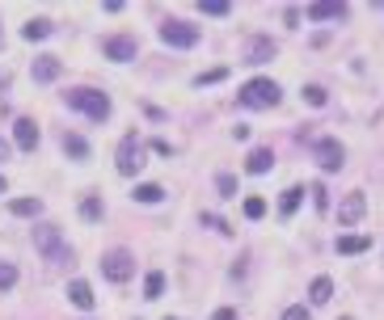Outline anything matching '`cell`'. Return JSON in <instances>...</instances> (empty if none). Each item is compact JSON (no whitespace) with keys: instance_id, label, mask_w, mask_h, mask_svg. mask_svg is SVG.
I'll return each instance as SVG.
<instances>
[{"instance_id":"1","label":"cell","mask_w":384,"mask_h":320,"mask_svg":"<svg viewBox=\"0 0 384 320\" xmlns=\"http://www.w3.org/2000/svg\"><path fill=\"white\" fill-rule=\"evenodd\" d=\"M279 85L275 81H266V76H258V81H249L245 89L237 93V101L241 105H249V110H271V105H279Z\"/></svg>"},{"instance_id":"2","label":"cell","mask_w":384,"mask_h":320,"mask_svg":"<svg viewBox=\"0 0 384 320\" xmlns=\"http://www.w3.org/2000/svg\"><path fill=\"white\" fill-rule=\"evenodd\" d=\"M68 105L81 110V114H89L94 123H106V118H110V97L97 93V89H72L68 93Z\"/></svg>"},{"instance_id":"3","label":"cell","mask_w":384,"mask_h":320,"mask_svg":"<svg viewBox=\"0 0 384 320\" xmlns=\"http://www.w3.org/2000/svg\"><path fill=\"white\" fill-rule=\"evenodd\" d=\"M34 249H39L47 262H68V257H72V249L64 244L59 228H34Z\"/></svg>"},{"instance_id":"4","label":"cell","mask_w":384,"mask_h":320,"mask_svg":"<svg viewBox=\"0 0 384 320\" xmlns=\"http://www.w3.org/2000/svg\"><path fill=\"white\" fill-rule=\"evenodd\" d=\"M101 274L110 278V282H127V278L136 274V257H131L127 249H110V253L101 257Z\"/></svg>"},{"instance_id":"5","label":"cell","mask_w":384,"mask_h":320,"mask_svg":"<svg viewBox=\"0 0 384 320\" xmlns=\"http://www.w3.org/2000/svg\"><path fill=\"white\" fill-rule=\"evenodd\" d=\"M140 169H144V143L136 135H127L118 143V173H123V177H136Z\"/></svg>"},{"instance_id":"6","label":"cell","mask_w":384,"mask_h":320,"mask_svg":"<svg viewBox=\"0 0 384 320\" xmlns=\"http://www.w3.org/2000/svg\"><path fill=\"white\" fill-rule=\"evenodd\" d=\"M161 43L165 46H194L198 43V26H191V21H165L161 26Z\"/></svg>"},{"instance_id":"7","label":"cell","mask_w":384,"mask_h":320,"mask_svg":"<svg viewBox=\"0 0 384 320\" xmlns=\"http://www.w3.org/2000/svg\"><path fill=\"white\" fill-rule=\"evenodd\" d=\"M313 152H317V160H321V169H325V173H338V169H342V156H346V152H342V143H338V139H317V143H313Z\"/></svg>"},{"instance_id":"8","label":"cell","mask_w":384,"mask_h":320,"mask_svg":"<svg viewBox=\"0 0 384 320\" xmlns=\"http://www.w3.org/2000/svg\"><path fill=\"white\" fill-rule=\"evenodd\" d=\"M363 211H368V198L355 190V194H346L342 198V207H338V228H350V224H359L363 220Z\"/></svg>"},{"instance_id":"9","label":"cell","mask_w":384,"mask_h":320,"mask_svg":"<svg viewBox=\"0 0 384 320\" xmlns=\"http://www.w3.org/2000/svg\"><path fill=\"white\" fill-rule=\"evenodd\" d=\"M106 59H118V63H127V59H136V51H140V43L136 38H127V34H114V38H106Z\"/></svg>"},{"instance_id":"10","label":"cell","mask_w":384,"mask_h":320,"mask_svg":"<svg viewBox=\"0 0 384 320\" xmlns=\"http://www.w3.org/2000/svg\"><path fill=\"white\" fill-rule=\"evenodd\" d=\"M304 13H308V21H338V17H346V4L342 0H317Z\"/></svg>"},{"instance_id":"11","label":"cell","mask_w":384,"mask_h":320,"mask_svg":"<svg viewBox=\"0 0 384 320\" xmlns=\"http://www.w3.org/2000/svg\"><path fill=\"white\" fill-rule=\"evenodd\" d=\"M275 51L279 46L271 43L266 34H258V38H249V46H245V63H266V59H275Z\"/></svg>"},{"instance_id":"12","label":"cell","mask_w":384,"mask_h":320,"mask_svg":"<svg viewBox=\"0 0 384 320\" xmlns=\"http://www.w3.org/2000/svg\"><path fill=\"white\" fill-rule=\"evenodd\" d=\"M13 139H17L21 152H34V148H39V127H34V118H17V123H13Z\"/></svg>"},{"instance_id":"13","label":"cell","mask_w":384,"mask_h":320,"mask_svg":"<svg viewBox=\"0 0 384 320\" xmlns=\"http://www.w3.org/2000/svg\"><path fill=\"white\" fill-rule=\"evenodd\" d=\"M271 169H275V152H271V148H253L249 160H245V173L262 177V173H271Z\"/></svg>"},{"instance_id":"14","label":"cell","mask_w":384,"mask_h":320,"mask_svg":"<svg viewBox=\"0 0 384 320\" xmlns=\"http://www.w3.org/2000/svg\"><path fill=\"white\" fill-rule=\"evenodd\" d=\"M59 72H64V63H59L55 55H43V59H34V81H39V85H51Z\"/></svg>"},{"instance_id":"15","label":"cell","mask_w":384,"mask_h":320,"mask_svg":"<svg viewBox=\"0 0 384 320\" xmlns=\"http://www.w3.org/2000/svg\"><path fill=\"white\" fill-rule=\"evenodd\" d=\"M368 249H372L368 236H338V253L342 257H355V253H368Z\"/></svg>"},{"instance_id":"16","label":"cell","mask_w":384,"mask_h":320,"mask_svg":"<svg viewBox=\"0 0 384 320\" xmlns=\"http://www.w3.org/2000/svg\"><path fill=\"white\" fill-rule=\"evenodd\" d=\"M68 299L76 304V308H94V291H89V282H68Z\"/></svg>"},{"instance_id":"17","label":"cell","mask_w":384,"mask_h":320,"mask_svg":"<svg viewBox=\"0 0 384 320\" xmlns=\"http://www.w3.org/2000/svg\"><path fill=\"white\" fill-rule=\"evenodd\" d=\"M300 198H304V190H300V185H291V190H283V198H279V215H283V220H291V215H295Z\"/></svg>"},{"instance_id":"18","label":"cell","mask_w":384,"mask_h":320,"mask_svg":"<svg viewBox=\"0 0 384 320\" xmlns=\"http://www.w3.org/2000/svg\"><path fill=\"white\" fill-rule=\"evenodd\" d=\"M330 295H334V282H330V278H313L308 299H313V304H330Z\"/></svg>"},{"instance_id":"19","label":"cell","mask_w":384,"mask_h":320,"mask_svg":"<svg viewBox=\"0 0 384 320\" xmlns=\"http://www.w3.org/2000/svg\"><path fill=\"white\" fill-rule=\"evenodd\" d=\"M9 211H13V215H39V211H43V202H39V198H13V202H9Z\"/></svg>"},{"instance_id":"20","label":"cell","mask_w":384,"mask_h":320,"mask_svg":"<svg viewBox=\"0 0 384 320\" xmlns=\"http://www.w3.org/2000/svg\"><path fill=\"white\" fill-rule=\"evenodd\" d=\"M161 198H165V190H161V185H136V202H144V207H152V202H161Z\"/></svg>"},{"instance_id":"21","label":"cell","mask_w":384,"mask_h":320,"mask_svg":"<svg viewBox=\"0 0 384 320\" xmlns=\"http://www.w3.org/2000/svg\"><path fill=\"white\" fill-rule=\"evenodd\" d=\"M161 291H165V274L152 270V274L144 278V299H161Z\"/></svg>"},{"instance_id":"22","label":"cell","mask_w":384,"mask_h":320,"mask_svg":"<svg viewBox=\"0 0 384 320\" xmlns=\"http://www.w3.org/2000/svg\"><path fill=\"white\" fill-rule=\"evenodd\" d=\"M64 152L76 156V160H85V156H89V143H85L81 135H64Z\"/></svg>"},{"instance_id":"23","label":"cell","mask_w":384,"mask_h":320,"mask_svg":"<svg viewBox=\"0 0 384 320\" xmlns=\"http://www.w3.org/2000/svg\"><path fill=\"white\" fill-rule=\"evenodd\" d=\"M198 9H203L207 17H228V13H233L228 0H198Z\"/></svg>"},{"instance_id":"24","label":"cell","mask_w":384,"mask_h":320,"mask_svg":"<svg viewBox=\"0 0 384 320\" xmlns=\"http://www.w3.org/2000/svg\"><path fill=\"white\" fill-rule=\"evenodd\" d=\"M21 34H26L30 43H39V38H47V34H51V21H47V17H39V21H30Z\"/></svg>"},{"instance_id":"25","label":"cell","mask_w":384,"mask_h":320,"mask_svg":"<svg viewBox=\"0 0 384 320\" xmlns=\"http://www.w3.org/2000/svg\"><path fill=\"white\" fill-rule=\"evenodd\" d=\"M216 190H220V198H237V177H233V173H220V177H216Z\"/></svg>"},{"instance_id":"26","label":"cell","mask_w":384,"mask_h":320,"mask_svg":"<svg viewBox=\"0 0 384 320\" xmlns=\"http://www.w3.org/2000/svg\"><path fill=\"white\" fill-rule=\"evenodd\" d=\"M81 215H85V220H101V215H106L101 198H85V202H81Z\"/></svg>"},{"instance_id":"27","label":"cell","mask_w":384,"mask_h":320,"mask_svg":"<svg viewBox=\"0 0 384 320\" xmlns=\"http://www.w3.org/2000/svg\"><path fill=\"white\" fill-rule=\"evenodd\" d=\"M266 215V202L262 198H245V220H262Z\"/></svg>"},{"instance_id":"28","label":"cell","mask_w":384,"mask_h":320,"mask_svg":"<svg viewBox=\"0 0 384 320\" xmlns=\"http://www.w3.org/2000/svg\"><path fill=\"white\" fill-rule=\"evenodd\" d=\"M304 101H308V105H325V89H321V85H308V89H304Z\"/></svg>"},{"instance_id":"29","label":"cell","mask_w":384,"mask_h":320,"mask_svg":"<svg viewBox=\"0 0 384 320\" xmlns=\"http://www.w3.org/2000/svg\"><path fill=\"white\" fill-rule=\"evenodd\" d=\"M224 76H228V72H224V68H216V72H203V76H198L194 85L203 89V85H216V81H224Z\"/></svg>"},{"instance_id":"30","label":"cell","mask_w":384,"mask_h":320,"mask_svg":"<svg viewBox=\"0 0 384 320\" xmlns=\"http://www.w3.org/2000/svg\"><path fill=\"white\" fill-rule=\"evenodd\" d=\"M13 282H17V270L13 266H0V291H9Z\"/></svg>"},{"instance_id":"31","label":"cell","mask_w":384,"mask_h":320,"mask_svg":"<svg viewBox=\"0 0 384 320\" xmlns=\"http://www.w3.org/2000/svg\"><path fill=\"white\" fill-rule=\"evenodd\" d=\"M313 202H317V211H325V207H330V194H325V185H313Z\"/></svg>"},{"instance_id":"32","label":"cell","mask_w":384,"mask_h":320,"mask_svg":"<svg viewBox=\"0 0 384 320\" xmlns=\"http://www.w3.org/2000/svg\"><path fill=\"white\" fill-rule=\"evenodd\" d=\"M283 320H308V308H304V304H295V308L283 312Z\"/></svg>"},{"instance_id":"33","label":"cell","mask_w":384,"mask_h":320,"mask_svg":"<svg viewBox=\"0 0 384 320\" xmlns=\"http://www.w3.org/2000/svg\"><path fill=\"white\" fill-rule=\"evenodd\" d=\"M211 320H237V312H233V308H220V312H216Z\"/></svg>"},{"instance_id":"34","label":"cell","mask_w":384,"mask_h":320,"mask_svg":"<svg viewBox=\"0 0 384 320\" xmlns=\"http://www.w3.org/2000/svg\"><path fill=\"white\" fill-rule=\"evenodd\" d=\"M4 156H9V143H4V139H0V160H4Z\"/></svg>"},{"instance_id":"35","label":"cell","mask_w":384,"mask_h":320,"mask_svg":"<svg viewBox=\"0 0 384 320\" xmlns=\"http://www.w3.org/2000/svg\"><path fill=\"white\" fill-rule=\"evenodd\" d=\"M4 190H9V182H4V177H0V194H4Z\"/></svg>"},{"instance_id":"36","label":"cell","mask_w":384,"mask_h":320,"mask_svg":"<svg viewBox=\"0 0 384 320\" xmlns=\"http://www.w3.org/2000/svg\"><path fill=\"white\" fill-rule=\"evenodd\" d=\"M346 320H350V316H346Z\"/></svg>"}]
</instances>
